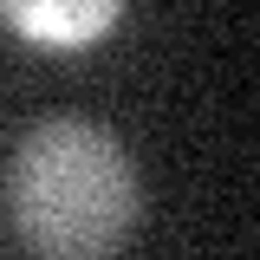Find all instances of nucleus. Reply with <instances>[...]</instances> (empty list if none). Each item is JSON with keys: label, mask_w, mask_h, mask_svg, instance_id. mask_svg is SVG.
<instances>
[{"label": "nucleus", "mask_w": 260, "mask_h": 260, "mask_svg": "<svg viewBox=\"0 0 260 260\" xmlns=\"http://www.w3.org/2000/svg\"><path fill=\"white\" fill-rule=\"evenodd\" d=\"M7 208L46 260H111L137 228L143 189L130 150L91 117H46L7 169Z\"/></svg>", "instance_id": "obj_1"}, {"label": "nucleus", "mask_w": 260, "mask_h": 260, "mask_svg": "<svg viewBox=\"0 0 260 260\" xmlns=\"http://www.w3.org/2000/svg\"><path fill=\"white\" fill-rule=\"evenodd\" d=\"M0 20L20 26L26 39H39V46H85V39H98V32L117 20V7L111 0H91V7H32V0L20 7V0H7Z\"/></svg>", "instance_id": "obj_2"}]
</instances>
